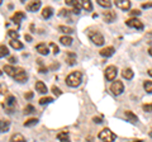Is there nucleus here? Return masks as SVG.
Instances as JSON below:
<instances>
[{"label": "nucleus", "instance_id": "2", "mask_svg": "<svg viewBox=\"0 0 152 142\" xmlns=\"http://www.w3.org/2000/svg\"><path fill=\"white\" fill-rule=\"evenodd\" d=\"M88 36H89V38L91 40V42L94 45H96V46H103L104 45V37L100 32H98V31H90L88 32Z\"/></svg>", "mask_w": 152, "mask_h": 142}, {"label": "nucleus", "instance_id": "7", "mask_svg": "<svg viewBox=\"0 0 152 142\" xmlns=\"http://www.w3.org/2000/svg\"><path fill=\"white\" fill-rule=\"evenodd\" d=\"M126 24L131 28H136V29H143V23L137 18H131V19L126 20Z\"/></svg>", "mask_w": 152, "mask_h": 142}, {"label": "nucleus", "instance_id": "39", "mask_svg": "<svg viewBox=\"0 0 152 142\" xmlns=\"http://www.w3.org/2000/svg\"><path fill=\"white\" fill-rule=\"evenodd\" d=\"M58 14L61 17H69L70 15V10H69V9H61Z\"/></svg>", "mask_w": 152, "mask_h": 142}, {"label": "nucleus", "instance_id": "17", "mask_svg": "<svg viewBox=\"0 0 152 142\" xmlns=\"http://www.w3.org/2000/svg\"><path fill=\"white\" fill-rule=\"evenodd\" d=\"M52 15H53V9L51 7L43 8V10H42V17H43L45 19H48V18H51Z\"/></svg>", "mask_w": 152, "mask_h": 142}, {"label": "nucleus", "instance_id": "38", "mask_svg": "<svg viewBox=\"0 0 152 142\" xmlns=\"http://www.w3.org/2000/svg\"><path fill=\"white\" fill-rule=\"evenodd\" d=\"M50 47H51L52 50H53V53H55V55H57V53H58V52H60L58 46H57V45H55L53 42H50Z\"/></svg>", "mask_w": 152, "mask_h": 142}, {"label": "nucleus", "instance_id": "25", "mask_svg": "<svg viewBox=\"0 0 152 142\" xmlns=\"http://www.w3.org/2000/svg\"><path fill=\"white\" fill-rule=\"evenodd\" d=\"M58 29H60V32L65 33L66 36H67V34H71V33L74 32L72 28H71V27H67V26H60V27H58Z\"/></svg>", "mask_w": 152, "mask_h": 142}, {"label": "nucleus", "instance_id": "15", "mask_svg": "<svg viewBox=\"0 0 152 142\" xmlns=\"http://www.w3.org/2000/svg\"><path fill=\"white\" fill-rule=\"evenodd\" d=\"M37 52H39L41 55H48V46H47L46 43H38L37 45Z\"/></svg>", "mask_w": 152, "mask_h": 142}, {"label": "nucleus", "instance_id": "31", "mask_svg": "<svg viewBox=\"0 0 152 142\" xmlns=\"http://www.w3.org/2000/svg\"><path fill=\"white\" fill-rule=\"evenodd\" d=\"M32 113H36V108L32 105V104H28L24 108V114H32Z\"/></svg>", "mask_w": 152, "mask_h": 142}, {"label": "nucleus", "instance_id": "40", "mask_svg": "<svg viewBox=\"0 0 152 142\" xmlns=\"http://www.w3.org/2000/svg\"><path fill=\"white\" fill-rule=\"evenodd\" d=\"M140 14H141V12L138 10V9H133V10L129 12V15L131 17H138Z\"/></svg>", "mask_w": 152, "mask_h": 142}, {"label": "nucleus", "instance_id": "23", "mask_svg": "<svg viewBox=\"0 0 152 142\" xmlns=\"http://www.w3.org/2000/svg\"><path fill=\"white\" fill-rule=\"evenodd\" d=\"M57 138H58V141H61V142H69L70 141L67 132H60V133L57 135Z\"/></svg>", "mask_w": 152, "mask_h": 142}, {"label": "nucleus", "instance_id": "8", "mask_svg": "<svg viewBox=\"0 0 152 142\" xmlns=\"http://www.w3.org/2000/svg\"><path fill=\"white\" fill-rule=\"evenodd\" d=\"M15 103H17L15 97H14V95H8L7 99H5V109L9 113H12L13 109L15 108Z\"/></svg>", "mask_w": 152, "mask_h": 142}, {"label": "nucleus", "instance_id": "46", "mask_svg": "<svg viewBox=\"0 0 152 142\" xmlns=\"http://www.w3.org/2000/svg\"><path fill=\"white\" fill-rule=\"evenodd\" d=\"M57 67H58V64H56V65L53 64V65L51 66V69H57Z\"/></svg>", "mask_w": 152, "mask_h": 142}, {"label": "nucleus", "instance_id": "48", "mask_svg": "<svg viewBox=\"0 0 152 142\" xmlns=\"http://www.w3.org/2000/svg\"><path fill=\"white\" fill-rule=\"evenodd\" d=\"M132 142H145V141H142V140H136V141H132Z\"/></svg>", "mask_w": 152, "mask_h": 142}, {"label": "nucleus", "instance_id": "4", "mask_svg": "<svg viewBox=\"0 0 152 142\" xmlns=\"http://www.w3.org/2000/svg\"><path fill=\"white\" fill-rule=\"evenodd\" d=\"M117 74H118V69L113 65L108 66V67L105 69V71H104V75H105L107 80H109V81H113V80L117 78Z\"/></svg>", "mask_w": 152, "mask_h": 142}, {"label": "nucleus", "instance_id": "34", "mask_svg": "<svg viewBox=\"0 0 152 142\" xmlns=\"http://www.w3.org/2000/svg\"><path fill=\"white\" fill-rule=\"evenodd\" d=\"M38 65H39V72L41 74H46L47 71H48V69H47L46 66H43V61L42 60H38Z\"/></svg>", "mask_w": 152, "mask_h": 142}, {"label": "nucleus", "instance_id": "36", "mask_svg": "<svg viewBox=\"0 0 152 142\" xmlns=\"http://www.w3.org/2000/svg\"><path fill=\"white\" fill-rule=\"evenodd\" d=\"M142 109L147 113H151L152 112V103H147V104H143L142 105Z\"/></svg>", "mask_w": 152, "mask_h": 142}, {"label": "nucleus", "instance_id": "32", "mask_svg": "<svg viewBox=\"0 0 152 142\" xmlns=\"http://www.w3.org/2000/svg\"><path fill=\"white\" fill-rule=\"evenodd\" d=\"M98 4L100 7H104V8H110L112 7V3L109 0H98Z\"/></svg>", "mask_w": 152, "mask_h": 142}, {"label": "nucleus", "instance_id": "24", "mask_svg": "<svg viewBox=\"0 0 152 142\" xmlns=\"http://www.w3.org/2000/svg\"><path fill=\"white\" fill-rule=\"evenodd\" d=\"M9 126H10V122L9 121H1V124H0V131H1V133H5V132L9 130Z\"/></svg>", "mask_w": 152, "mask_h": 142}, {"label": "nucleus", "instance_id": "18", "mask_svg": "<svg viewBox=\"0 0 152 142\" xmlns=\"http://www.w3.org/2000/svg\"><path fill=\"white\" fill-rule=\"evenodd\" d=\"M122 76L124 79H127V80H132L133 76H134V72H133L132 69H124L122 71Z\"/></svg>", "mask_w": 152, "mask_h": 142}, {"label": "nucleus", "instance_id": "49", "mask_svg": "<svg viewBox=\"0 0 152 142\" xmlns=\"http://www.w3.org/2000/svg\"><path fill=\"white\" fill-rule=\"evenodd\" d=\"M148 53H150V56H152V48L148 50Z\"/></svg>", "mask_w": 152, "mask_h": 142}, {"label": "nucleus", "instance_id": "43", "mask_svg": "<svg viewBox=\"0 0 152 142\" xmlns=\"http://www.w3.org/2000/svg\"><path fill=\"white\" fill-rule=\"evenodd\" d=\"M142 8H152V1L151 3H143V4H142Z\"/></svg>", "mask_w": 152, "mask_h": 142}, {"label": "nucleus", "instance_id": "20", "mask_svg": "<svg viewBox=\"0 0 152 142\" xmlns=\"http://www.w3.org/2000/svg\"><path fill=\"white\" fill-rule=\"evenodd\" d=\"M66 62L71 66L76 62V55L74 52H67V53H66Z\"/></svg>", "mask_w": 152, "mask_h": 142}, {"label": "nucleus", "instance_id": "30", "mask_svg": "<svg viewBox=\"0 0 152 142\" xmlns=\"http://www.w3.org/2000/svg\"><path fill=\"white\" fill-rule=\"evenodd\" d=\"M52 102H53V98H51V97H43V98L39 99L41 105H45V104H48V103H52Z\"/></svg>", "mask_w": 152, "mask_h": 142}, {"label": "nucleus", "instance_id": "33", "mask_svg": "<svg viewBox=\"0 0 152 142\" xmlns=\"http://www.w3.org/2000/svg\"><path fill=\"white\" fill-rule=\"evenodd\" d=\"M8 34H9V37H10V38H12L13 41H17V40H18V37H19L18 32H17V31H12V29H9Z\"/></svg>", "mask_w": 152, "mask_h": 142}, {"label": "nucleus", "instance_id": "9", "mask_svg": "<svg viewBox=\"0 0 152 142\" xmlns=\"http://www.w3.org/2000/svg\"><path fill=\"white\" fill-rule=\"evenodd\" d=\"M103 19L105 20L107 23H113L114 20L117 19V14H115V12H113V10H110V9H108V10L103 12Z\"/></svg>", "mask_w": 152, "mask_h": 142}, {"label": "nucleus", "instance_id": "44", "mask_svg": "<svg viewBox=\"0 0 152 142\" xmlns=\"http://www.w3.org/2000/svg\"><path fill=\"white\" fill-rule=\"evenodd\" d=\"M17 57H9V62H15Z\"/></svg>", "mask_w": 152, "mask_h": 142}, {"label": "nucleus", "instance_id": "3", "mask_svg": "<svg viewBox=\"0 0 152 142\" xmlns=\"http://www.w3.org/2000/svg\"><path fill=\"white\" fill-rule=\"evenodd\" d=\"M99 138L103 142H113L115 140V135H114L110 130L104 128L103 131H100V133H99Z\"/></svg>", "mask_w": 152, "mask_h": 142}, {"label": "nucleus", "instance_id": "50", "mask_svg": "<svg viewBox=\"0 0 152 142\" xmlns=\"http://www.w3.org/2000/svg\"><path fill=\"white\" fill-rule=\"evenodd\" d=\"M150 137H152V132H150Z\"/></svg>", "mask_w": 152, "mask_h": 142}, {"label": "nucleus", "instance_id": "47", "mask_svg": "<svg viewBox=\"0 0 152 142\" xmlns=\"http://www.w3.org/2000/svg\"><path fill=\"white\" fill-rule=\"evenodd\" d=\"M147 72H148V75H150V76L152 78V69H150L148 71H147Z\"/></svg>", "mask_w": 152, "mask_h": 142}, {"label": "nucleus", "instance_id": "11", "mask_svg": "<svg viewBox=\"0 0 152 142\" xmlns=\"http://www.w3.org/2000/svg\"><path fill=\"white\" fill-rule=\"evenodd\" d=\"M114 52H115V50H114V47H104V48H102L100 51H99V53H100L103 57H110V56L114 55Z\"/></svg>", "mask_w": 152, "mask_h": 142}, {"label": "nucleus", "instance_id": "45", "mask_svg": "<svg viewBox=\"0 0 152 142\" xmlns=\"http://www.w3.org/2000/svg\"><path fill=\"white\" fill-rule=\"evenodd\" d=\"M26 40H27V41H29V42H31V41H32V37H31L29 34H26Z\"/></svg>", "mask_w": 152, "mask_h": 142}, {"label": "nucleus", "instance_id": "14", "mask_svg": "<svg viewBox=\"0 0 152 142\" xmlns=\"http://www.w3.org/2000/svg\"><path fill=\"white\" fill-rule=\"evenodd\" d=\"M26 18V14L23 13V12H15V14L12 17V20L14 22V23H17V24H19L23 19Z\"/></svg>", "mask_w": 152, "mask_h": 142}, {"label": "nucleus", "instance_id": "35", "mask_svg": "<svg viewBox=\"0 0 152 142\" xmlns=\"http://www.w3.org/2000/svg\"><path fill=\"white\" fill-rule=\"evenodd\" d=\"M0 50H1V53H0V55H1V57H4V56H8V55H9V50L7 48V46H5V45H1V46H0Z\"/></svg>", "mask_w": 152, "mask_h": 142}, {"label": "nucleus", "instance_id": "16", "mask_svg": "<svg viewBox=\"0 0 152 142\" xmlns=\"http://www.w3.org/2000/svg\"><path fill=\"white\" fill-rule=\"evenodd\" d=\"M36 90L41 94H46L47 93V86L43 81H37L36 83Z\"/></svg>", "mask_w": 152, "mask_h": 142}, {"label": "nucleus", "instance_id": "5", "mask_svg": "<svg viewBox=\"0 0 152 142\" xmlns=\"http://www.w3.org/2000/svg\"><path fill=\"white\" fill-rule=\"evenodd\" d=\"M123 90H124V85H123L122 81L117 80V81L112 83V85H110V91L114 94V95H121V94L123 93Z\"/></svg>", "mask_w": 152, "mask_h": 142}, {"label": "nucleus", "instance_id": "19", "mask_svg": "<svg viewBox=\"0 0 152 142\" xmlns=\"http://www.w3.org/2000/svg\"><path fill=\"white\" fill-rule=\"evenodd\" d=\"M14 79H15L18 83H24V81H27V79H28V75H27V72H26L24 70H22L20 72H19V74H18L17 76L14 78Z\"/></svg>", "mask_w": 152, "mask_h": 142}, {"label": "nucleus", "instance_id": "42", "mask_svg": "<svg viewBox=\"0 0 152 142\" xmlns=\"http://www.w3.org/2000/svg\"><path fill=\"white\" fill-rule=\"evenodd\" d=\"M93 121H94L95 123H98V124H99V123H102V122H103V119H102L100 117H94V118H93Z\"/></svg>", "mask_w": 152, "mask_h": 142}, {"label": "nucleus", "instance_id": "37", "mask_svg": "<svg viewBox=\"0 0 152 142\" xmlns=\"http://www.w3.org/2000/svg\"><path fill=\"white\" fill-rule=\"evenodd\" d=\"M51 90H52V93H53L56 97H60L61 94H62V91H61V89H60V88H57V86H55V85L51 88Z\"/></svg>", "mask_w": 152, "mask_h": 142}, {"label": "nucleus", "instance_id": "12", "mask_svg": "<svg viewBox=\"0 0 152 142\" xmlns=\"http://www.w3.org/2000/svg\"><path fill=\"white\" fill-rule=\"evenodd\" d=\"M39 8H41V1H29L27 4L28 12H37Z\"/></svg>", "mask_w": 152, "mask_h": 142}, {"label": "nucleus", "instance_id": "26", "mask_svg": "<svg viewBox=\"0 0 152 142\" xmlns=\"http://www.w3.org/2000/svg\"><path fill=\"white\" fill-rule=\"evenodd\" d=\"M9 43H10V46L13 47V48L14 50H22L23 48V43H22V42H19L18 40L17 41H10V42H9Z\"/></svg>", "mask_w": 152, "mask_h": 142}, {"label": "nucleus", "instance_id": "6", "mask_svg": "<svg viewBox=\"0 0 152 142\" xmlns=\"http://www.w3.org/2000/svg\"><path fill=\"white\" fill-rule=\"evenodd\" d=\"M3 70H4V72H5L7 75H9V76L15 78L23 69L22 67H15V66H12V65H5L3 67Z\"/></svg>", "mask_w": 152, "mask_h": 142}, {"label": "nucleus", "instance_id": "28", "mask_svg": "<svg viewBox=\"0 0 152 142\" xmlns=\"http://www.w3.org/2000/svg\"><path fill=\"white\" fill-rule=\"evenodd\" d=\"M38 123V119L37 118H29V119H27L23 124H24V127H32V126H34Z\"/></svg>", "mask_w": 152, "mask_h": 142}, {"label": "nucleus", "instance_id": "13", "mask_svg": "<svg viewBox=\"0 0 152 142\" xmlns=\"http://www.w3.org/2000/svg\"><path fill=\"white\" fill-rule=\"evenodd\" d=\"M124 116H126L128 122H131V123H137V122H138V117H137L134 113L131 112V111H126L124 112Z\"/></svg>", "mask_w": 152, "mask_h": 142}, {"label": "nucleus", "instance_id": "1", "mask_svg": "<svg viewBox=\"0 0 152 142\" xmlns=\"http://www.w3.org/2000/svg\"><path fill=\"white\" fill-rule=\"evenodd\" d=\"M81 79H83V75L80 71H72V72L69 74V76L66 78V84H67L70 88H76L81 84Z\"/></svg>", "mask_w": 152, "mask_h": 142}, {"label": "nucleus", "instance_id": "10", "mask_svg": "<svg viewBox=\"0 0 152 142\" xmlns=\"http://www.w3.org/2000/svg\"><path fill=\"white\" fill-rule=\"evenodd\" d=\"M115 7L122 9V10H128V9L131 8V1H128V0H115Z\"/></svg>", "mask_w": 152, "mask_h": 142}, {"label": "nucleus", "instance_id": "51", "mask_svg": "<svg viewBox=\"0 0 152 142\" xmlns=\"http://www.w3.org/2000/svg\"><path fill=\"white\" fill-rule=\"evenodd\" d=\"M20 142H26V141H20Z\"/></svg>", "mask_w": 152, "mask_h": 142}, {"label": "nucleus", "instance_id": "27", "mask_svg": "<svg viewBox=\"0 0 152 142\" xmlns=\"http://www.w3.org/2000/svg\"><path fill=\"white\" fill-rule=\"evenodd\" d=\"M20 141H26V138L20 133H15L10 137V142H20Z\"/></svg>", "mask_w": 152, "mask_h": 142}, {"label": "nucleus", "instance_id": "41", "mask_svg": "<svg viewBox=\"0 0 152 142\" xmlns=\"http://www.w3.org/2000/svg\"><path fill=\"white\" fill-rule=\"evenodd\" d=\"M24 98L28 99V100H31V99L33 98V93H32V91H27V93L24 94Z\"/></svg>", "mask_w": 152, "mask_h": 142}, {"label": "nucleus", "instance_id": "29", "mask_svg": "<svg viewBox=\"0 0 152 142\" xmlns=\"http://www.w3.org/2000/svg\"><path fill=\"white\" fill-rule=\"evenodd\" d=\"M143 88H145V90L147 93H152V81L151 80H146V81L143 83Z\"/></svg>", "mask_w": 152, "mask_h": 142}, {"label": "nucleus", "instance_id": "21", "mask_svg": "<svg viewBox=\"0 0 152 142\" xmlns=\"http://www.w3.org/2000/svg\"><path fill=\"white\" fill-rule=\"evenodd\" d=\"M60 42L64 46H71V45H72V38H71L70 36H62L60 38Z\"/></svg>", "mask_w": 152, "mask_h": 142}, {"label": "nucleus", "instance_id": "22", "mask_svg": "<svg viewBox=\"0 0 152 142\" xmlns=\"http://www.w3.org/2000/svg\"><path fill=\"white\" fill-rule=\"evenodd\" d=\"M81 8H84L85 10H88V12H90V10H93V4H91V1H89V0H81Z\"/></svg>", "mask_w": 152, "mask_h": 142}]
</instances>
